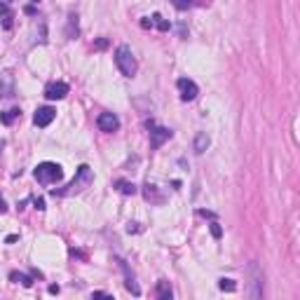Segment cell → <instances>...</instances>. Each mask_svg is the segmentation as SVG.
<instances>
[{"mask_svg":"<svg viewBox=\"0 0 300 300\" xmlns=\"http://www.w3.org/2000/svg\"><path fill=\"white\" fill-rule=\"evenodd\" d=\"M115 64H118L120 73L125 77H134L136 71H139V61H136V56L131 52V47H127V45H120L115 50Z\"/></svg>","mask_w":300,"mask_h":300,"instance_id":"obj_1","label":"cell"},{"mask_svg":"<svg viewBox=\"0 0 300 300\" xmlns=\"http://www.w3.org/2000/svg\"><path fill=\"white\" fill-rule=\"evenodd\" d=\"M64 178V172L56 162H40L35 167V181L43 183V185H50V183H56Z\"/></svg>","mask_w":300,"mask_h":300,"instance_id":"obj_2","label":"cell"},{"mask_svg":"<svg viewBox=\"0 0 300 300\" xmlns=\"http://www.w3.org/2000/svg\"><path fill=\"white\" fill-rule=\"evenodd\" d=\"M92 181H94V176H92V169H89L87 164H82V167L77 169V174H75V178L71 181V185H68V190H64L61 195L80 193V190H85L87 185H92Z\"/></svg>","mask_w":300,"mask_h":300,"instance_id":"obj_3","label":"cell"},{"mask_svg":"<svg viewBox=\"0 0 300 300\" xmlns=\"http://www.w3.org/2000/svg\"><path fill=\"white\" fill-rule=\"evenodd\" d=\"M176 87H178V92H181L183 101H193V99L200 94V87L195 85L193 80H188V77H181V80L176 82Z\"/></svg>","mask_w":300,"mask_h":300,"instance_id":"obj_4","label":"cell"},{"mask_svg":"<svg viewBox=\"0 0 300 300\" xmlns=\"http://www.w3.org/2000/svg\"><path fill=\"white\" fill-rule=\"evenodd\" d=\"M97 125L101 131H108V134H113V131H118L120 129V120L118 115H113V113H101L97 118Z\"/></svg>","mask_w":300,"mask_h":300,"instance_id":"obj_5","label":"cell"},{"mask_svg":"<svg viewBox=\"0 0 300 300\" xmlns=\"http://www.w3.org/2000/svg\"><path fill=\"white\" fill-rule=\"evenodd\" d=\"M66 94H68V85L66 82H50L45 87V97L50 101H61Z\"/></svg>","mask_w":300,"mask_h":300,"instance_id":"obj_6","label":"cell"},{"mask_svg":"<svg viewBox=\"0 0 300 300\" xmlns=\"http://www.w3.org/2000/svg\"><path fill=\"white\" fill-rule=\"evenodd\" d=\"M56 118V110L50 106H43L35 110V115H33V122H35V127H47L52 120Z\"/></svg>","mask_w":300,"mask_h":300,"instance_id":"obj_7","label":"cell"},{"mask_svg":"<svg viewBox=\"0 0 300 300\" xmlns=\"http://www.w3.org/2000/svg\"><path fill=\"white\" fill-rule=\"evenodd\" d=\"M172 139V129H167V127H152L150 129V146L152 148H160L164 141H169Z\"/></svg>","mask_w":300,"mask_h":300,"instance_id":"obj_8","label":"cell"},{"mask_svg":"<svg viewBox=\"0 0 300 300\" xmlns=\"http://www.w3.org/2000/svg\"><path fill=\"white\" fill-rule=\"evenodd\" d=\"M209 143H211L209 134H206V131H200V134L195 136V152H197V155H202L204 150L209 148Z\"/></svg>","mask_w":300,"mask_h":300,"instance_id":"obj_9","label":"cell"},{"mask_svg":"<svg viewBox=\"0 0 300 300\" xmlns=\"http://www.w3.org/2000/svg\"><path fill=\"white\" fill-rule=\"evenodd\" d=\"M14 85H12V77L10 75H2L0 73V97H10Z\"/></svg>","mask_w":300,"mask_h":300,"instance_id":"obj_10","label":"cell"},{"mask_svg":"<svg viewBox=\"0 0 300 300\" xmlns=\"http://www.w3.org/2000/svg\"><path fill=\"white\" fill-rule=\"evenodd\" d=\"M115 188H118V193L122 195H136V185L134 183H129V181H115Z\"/></svg>","mask_w":300,"mask_h":300,"instance_id":"obj_11","label":"cell"},{"mask_svg":"<svg viewBox=\"0 0 300 300\" xmlns=\"http://www.w3.org/2000/svg\"><path fill=\"white\" fill-rule=\"evenodd\" d=\"M157 298L160 300L172 298V286H169V281H160V284H157Z\"/></svg>","mask_w":300,"mask_h":300,"instance_id":"obj_12","label":"cell"},{"mask_svg":"<svg viewBox=\"0 0 300 300\" xmlns=\"http://www.w3.org/2000/svg\"><path fill=\"white\" fill-rule=\"evenodd\" d=\"M143 195H146V200H152V202H162V195H157V188L155 185H146L143 188Z\"/></svg>","mask_w":300,"mask_h":300,"instance_id":"obj_13","label":"cell"},{"mask_svg":"<svg viewBox=\"0 0 300 300\" xmlns=\"http://www.w3.org/2000/svg\"><path fill=\"white\" fill-rule=\"evenodd\" d=\"M19 115H22V110H19V108H12V110H7V113L2 115V122H5V125H12Z\"/></svg>","mask_w":300,"mask_h":300,"instance_id":"obj_14","label":"cell"},{"mask_svg":"<svg viewBox=\"0 0 300 300\" xmlns=\"http://www.w3.org/2000/svg\"><path fill=\"white\" fill-rule=\"evenodd\" d=\"M218 289H221V291H227V293H232V291H237V284L232 281V279H221V281H218Z\"/></svg>","mask_w":300,"mask_h":300,"instance_id":"obj_15","label":"cell"},{"mask_svg":"<svg viewBox=\"0 0 300 300\" xmlns=\"http://www.w3.org/2000/svg\"><path fill=\"white\" fill-rule=\"evenodd\" d=\"M10 279H12V281H22V286H26V289H28V286L33 284L31 277H26V275H19V272H12Z\"/></svg>","mask_w":300,"mask_h":300,"instance_id":"obj_16","label":"cell"},{"mask_svg":"<svg viewBox=\"0 0 300 300\" xmlns=\"http://www.w3.org/2000/svg\"><path fill=\"white\" fill-rule=\"evenodd\" d=\"M174 7H178V10H188V7H193V0H172Z\"/></svg>","mask_w":300,"mask_h":300,"instance_id":"obj_17","label":"cell"},{"mask_svg":"<svg viewBox=\"0 0 300 300\" xmlns=\"http://www.w3.org/2000/svg\"><path fill=\"white\" fill-rule=\"evenodd\" d=\"M211 235H214V237H221V227H218V223L211 225Z\"/></svg>","mask_w":300,"mask_h":300,"instance_id":"obj_18","label":"cell"},{"mask_svg":"<svg viewBox=\"0 0 300 300\" xmlns=\"http://www.w3.org/2000/svg\"><path fill=\"white\" fill-rule=\"evenodd\" d=\"M35 209H40V211H43V209H45V200H40V197H38V200H35Z\"/></svg>","mask_w":300,"mask_h":300,"instance_id":"obj_19","label":"cell"},{"mask_svg":"<svg viewBox=\"0 0 300 300\" xmlns=\"http://www.w3.org/2000/svg\"><path fill=\"white\" fill-rule=\"evenodd\" d=\"M5 211H7V206H5V200L0 197V214H5Z\"/></svg>","mask_w":300,"mask_h":300,"instance_id":"obj_20","label":"cell"},{"mask_svg":"<svg viewBox=\"0 0 300 300\" xmlns=\"http://www.w3.org/2000/svg\"><path fill=\"white\" fill-rule=\"evenodd\" d=\"M33 2H38V0H33Z\"/></svg>","mask_w":300,"mask_h":300,"instance_id":"obj_21","label":"cell"}]
</instances>
